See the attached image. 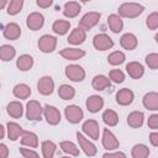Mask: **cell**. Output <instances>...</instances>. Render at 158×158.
Segmentation results:
<instances>
[{
  "label": "cell",
  "instance_id": "obj_1",
  "mask_svg": "<svg viewBox=\"0 0 158 158\" xmlns=\"http://www.w3.org/2000/svg\"><path fill=\"white\" fill-rule=\"evenodd\" d=\"M144 7L141 4L137 2H123L118 6V16L120 17H127V19H135L139 16L143 12Z\"/></svg>",
  "mask_w": 158,
  "mask_h": 158
},
{
  "label": "cell",
  "instance_id": "obj_2",
  "mask_svg": "<svg viewBox=\"0 0 158 158\" xmlns=\"http://www.w3.org/2000/svg\"><path fill=\"white\" fill-rule=\"evenodd\" d=\"M43 115V107L36 100H30L26 105V117L30 121H41Z\"/></svg>",
  "mask_w": 158,
  "mask_h": 158
},
{
  "label": "cell",
  "instance_id": "obj_3",
  "mask_svg": "<svg viewBox=\"0 0 158 158\" xmlns=\"http://www.w3.org/2000/svg\"><path fill=\"white\" fill-rule=\"evenodd\" d=\"M101 17V14L100 12H96V11H90V12H86L81 20L79 21V28H81L83 31H89L90 28H93L94 26L98 25L99 20Z\"/></svg>",
  "mask_w": 158,
  "mask_h": 158
},
{
  "label": "cell",
  "instance_id": "obj_4",
  "mask_svg": "<svg viewBox=\"0 0 158 158\" xmlns=\"http://www.w3.org/2000/svg\"><path fill=\"white\" fill-rule=\"evenodd\" d=\"M64 73H65V77L68 79H70L72 81H75V83H79V81H83L84 78H85V70L81 65H78V64H69L65 67L64 69Z\"/></svg>",
  "mask_w": 158,
  "mask_h": 158
},
{
  "label": "cell",
  "instance_id": "obj_5",
  "mask_svg": "<svg viewBox=\"0 0 158 158\" xmlns=\"http://www.w3.org/2000/svg\"><path fill=\"white\" fill-rule=\"evenodd\" d=\"M93 46L98 51H106L114 47V41L110 36L105 33H99V35H95L93 38Z\"/></svg>",
  "mask_w": 158,
  "mask_h": 158
},
{
  "label": "cell",
  "instance_id": "obj_6",
  "mask_svg": "<svg viewBox=\"0 0 158 158\" xmlns=\"http://www.w3.org/2000/svg\"><path fill=\"white\" fill-rule=\"evenodd\" d=\"M64 115H65V118L68 120V122H70V123H79L83 120L84 112L80 109V106H78V105H69V106L65 107Z\"/></svg>",
  "mask_w": 158,
  "mask_h": 158
},
{
  "label": "cell",
  "instance_id": "obj_7",
  "mask_svg": "<svg viewBox=\"0 0 158 158\" xmlns=\"http://www.w3.org/2000/svg\"><path fill=\"white\" fill-rule=\"evenodd\" d=\"M57 47V38L51 35H43L38 40V48L43 53H52Z\"/></svg>",
  "mask_w": 158,
  "mask_h": 158
},
{
  "label": "cell",
  "instance_id": "obj_8",
  "mask_svg": "<svg viewBox=\"0 0 158 158\" xmlns=\"http://www.w3.org/2000/svg\"><path fill=\"white\" fill-rule=\"evenodd\" d=\"M101 142L105 149L107 151H114L116 148L120 147V142L116 138V136L109 130V128H104L102 131V137H101Z\"/></svg>",
  "mask_w": 158,
  "mask_h": 158
},
{
  "label": "cell",
  "instance_id": "obj_9",
  "mask_svg": "<svg viewBox=\"0 0 158 158\" xmlns=\"http://www.w3.org/2000/svg\"><path fill=\"white\" fill-rule=\"evenodd\" d=\"M77 139H78L79 147L88 157H94L98 153V148L95 147V144L91 141H89L88 138H85L80 132H77Z\"/></svg>",
  "mask_w": 158,
  "mask_h": 158
},
{
  "label": "cell",
  "instance_id": "obj_10",
  "mask_svg": "<svg viewBox=\"0 0 158 158\" xmlns=\"http://www.w3.org/2000/svg\"><path fill=\"white\" fill-rule=\"evenodd\" d=\"M43 116L46 118V121L52 125V126H56L60 122V112L57 107L52 106V105H44L43 107Z\"/></svg>",
  "mask_w": 158,
  "mask_h": 158
},
{
  "label": "cell",
  "instance_id": "obj_11",
  "mask_svg": "<svg viewBox=\"0 0 158 158\" xmlns=\"http://www.w3.org/2000/svg\"><path fill=\"white\" fill-rule=\"evenodd\" d=\"M37 90L41 95H51L54 90V81L51 77L44 75L42 78H40V80L37 81Z\"/></svg>",
  "mask_w": 158,
  "mask_h": 158
},
{
  "label": "cell",
  "instance_id": "obj_12",
  "mask_svg": "<svg viewBox=\"0 0 158 158\" xmlns=\"http://www.w3.org/2000/svg\"><path fill=\"white\" fill-rule=\"evenodd\" d=\"M81 128H83V132L88 137H90L91 139H99V136H100V126H99V123L95 120H93V118L86 120L83 123V127Z\"/></svg>",
  "mask_w": 158,
  "mask_h": 158
},
{
  "label": "cell",
  "instance_id": "obj_13",
  "mask_svg": "<svg viewBox=\"0 0 158 158\" xmlns=\"http://www.w3.org/2000/svg\"><path fill=\"white\" fill-rule=\"evenodd\" d=\"M26 25L30 30L32 31H37L40 28H42V26L44 25V17L41 12H31L27 16L26 20Z\"/></svg>",
  "mask_w": 158,
  "mask_h": 158
},
{
  "label": "cell",
  "instance_id": "obj_14",
  "mask_svg": "<svg viewBox=\"0 0 158 158\" xmlns=\"http://www.w3.org/2000/svg\"><path fill=\"white\" fill-rule=\"evenodd\" d=\"M133 99H135V94L131 89L123 88L116 93V102L121 106H127V105L132 104Z\"/></svg>",
  "mask_w": 158,
  "mask_h": 158
},
{
  "label": "cell",
  "instance_id": "obj_15",
  "mask_svg": "<svg viewBox=\"0 0 158 158\" xmlns=\"http://www.w3.org/2000/svg\"><path fill=\"white\" fill-rule=\"evenodd\" d=\"M85 105H86V109L89 112L95 114V112H99L104 107V99L99 95H91L86 99Z\"/></svg>",
  "mask_w": 158,
  "mask_h": 158
},
{
  "label": "cell",
  "instance_id": "obj_16",
  "mask_svg": "<svg viewBox=\"0 0 158 158\" xmlns=\"http://www.w3.org/2000/svg\"><path fill=\"white\" fill-rule=\"evenodd\" d=\"M126 72L132 79H139L144 74V68L138 62H130L126 64Z\"/></svg>",
  "mask_w": 158,
  "mask_h": 158
},
{
  "label": "cell",
  "instance_id": "obj_17",
  "mask_svg": "<svg viewBox=\"0 0 158 158\" xmlns=\"http://www.w3.org/2000/svg\"><path fill=\"white\" fill-rule=\"evenodd\" d=\"M21 36V28L17 23L15 22H10L5 26L4 28V37L6 40H10V41H15L17 40L19 37Z\"/></svg>",
  "mask_w": 158,
  "mask_h": 158
},
{
  "label": "cell",
  "instance_id": "obj_18",
  "mask_svg": "<svg viewBox=\"0 0 158 158\" xmlns=\"http://www.w3.org/2000/svg\"><path fill=\"white\" fill-rule=\"evenodd\" d=\"M120 44H121L122 48H125V49H127V51H132V49H135V48L137 47L138 41H137V37H136L133 33L127 32V33H125V35L121 36V38H120Z\"/></svg>",
  "mask_w": 158,
  "mask_h": 158
},
{
  "label": "cell",
  "instance_id": "obj_19",
  "mask_svg": "<svg viewBox=\"0 0 158 158\" xmlns=\"http://www.w3.org/2000/svg\"><path fill=\"white\" fill-rule=\"evenodd\" d=\"M20 138H21V144L22 146H27L28 148H36L38 146V137L35 132L23 131Z\"/></svg>",
  "mask_w": 158,
  "mask_h": 158
},
{
  "label": "cell",
  "instance_id": "obj_20",
  "mask_svg": "<svg viewBox=\"0 0 158 158\" xmlns=\"http://www.w3.org/2000/svg\"><path fill=\"white\" fill-rule=\"evenodd\" d=\"M59 54L68 60H78L85 56V52L79 48H64L59 52Z\"/></svg>",
  "mask_w": 158,
  "mask_h": 158
},
{
  "label": "cell",
  "instance_id": "obj_21",
  "mask_svg": "<svg viewBox=\"0 0 158 158\" xmlns=\"http://www.w3.org/2000/svg\"><path fill=\"white\" fill-rule=\"evenodd\" d=\"M143 106L148 110L157 111L158 110V93L149 91L143 96Z\"/></svg>",
  "mask_w": 158,
  "mask_h": 158
},
{
  "label": "cell",
  "instance_id": "obj_22",
  "mask_svg": "<svg viewBox=\"0 0 158 158\" xmlns=\"http://www.w3.org/2000/svg\"><path fill=\"white\" fill-rule=\"evenodd\" d=\"M80 4L77 2V1H68L65 2L64 7H63V15L68 19H73V17H77L80 12Z\"/></svg>",
  "mask_w": 158,
  "mask_h": 158
},
{
  "label": "cell",
  "instance_id": "obj_23",
  "mask_svg": "<svg viewBox=\"0 0 158 158\" xmlns=\"http://www.w3.org/2000/svg\"><path fill=\"white\" fill-rule=\"evenodd\" d=\"M85 40H86V32L83 31V30L79 28V27L74 28V30L70 32L69 37H68V42H69L70 44H74V46L81 44Z\"/></svg>",
  "mask_w": 158,
  "mask_h": 158
},
{
  "label": "cell",
  "instance_id": "obj_24",
  "mask_svg": "<svg viewBox=\"0 0 158 158\" xmlns=\"http://www.w3.org/2000/svg\"><path fill=\"white\" fill-rule=\"evenodd\" d=\"M91 85L95 90H105L107 88H110L111 85V81L110 79L106 77V75H102V74H99V75H95L93 78V81H91Z\"/></svg>",
  "mask_w": 158,
  "mask_h": 158
},
{
  "label": "cell",
  "instance_id": "obj_25",
  "mask_svg": "<svg viewBox=\"0 0 158 158\" xmlns=\"http://www.w3.org/2000/svg\"><path fill=\"white\" fill-rule=\"evenodd\" d=\"M143 120H144V115L142 111H132L128 116H127V123L130 127L132 128H138L143 125Z\"/></svg>",
  "mask_w": 158,
  "mask_h": 158
},
{
  "label": "cell",
  "instance_id": "obj_26",
  "mask_svg": "<svg viewBox=\"0 0 158 158\" xmlns=\"http://www.w3.org/2000/svg\"><path fill=\"white\" fill-rule=\"evenodd\" d=\"M107 25L110 27V30L114 32V33H118L122 31L123 28V22L121 20V17L116 14H111L109 17H107Z\"/></svg>",
  "mask_w": 158,
  "mask_h": 158
},
{
  "label": "cell",
  "instance_id": "obj_27",
  "mask_svg": "<svg viewBox=\"0 0 158 158\" xmlns=\"http://www.w3.org/2000/svg\"><path fill=\"white\" fill-rule=\"evenodd\" d=\"M6 111L11 117L20 118L22 116V114H23V106H22V104L20 101H11V102L7 104Z\"/></svg>",
  "mask_w": 158,
  "mask_h": 158
},
{
  "label": "cell",
  "instance_id": "obj_28",
  "mask_svg": "<svg viewBox=\"0 0 158 158\" xmlns=\"http://www.w3.org/2000/svg\"><path fill=\"white\" fill-rule=\"evenodd\" d=\"M6 130H7V137L10 141H16L19 137H21L23 132L22 127L16 122H7Z\"/></svg>",
  "mask_w": 158,
  "mask_h": 158
},
{
  "label": "cell",
  "instance_id": "obj_29",
  "mask_svg": "<svg viewBox=\"0 0 158 158\" xmlns=\"http://www.w3.org/2000/svg\"><path fill=\"white\" fill-rule=\"evenodd\" d=\"M12 94L15 98L17 99H27L30 98L31 95V89L27 84H23V83H20V84H16L12 89Z\"/></svg>",
  "mask_w": 158,
  "mask_h": 158
},
{
  "label": "cell",
  "instance_id": "obj_30",
  "mask_svg": "<svg viewBox=\"0 0 158 158\" xmlns=\"http://www.w3.org/2000/svg\"><path fill=\"white\" fill-rule=\"evenodd\" d=\"M32 65H33V58L30 54H22L16 60V67L22 72L30 70L32 68Z\"/></svg>",
  "mask_w": 158,
  "mask_h": 158
},
{
  "label": "cell",
  "instance_id": "obj_31",
  "mask_svg": "<svg viewBox=\"0 0 158 158\" xmlns=\"http://www.w3.org/2000/svg\"><path fill=\"white\" fill-rule=\"evenodd\" d=\"M70 28V22L69 21H65V20H56L52 25V30L54 33L59 35V36H63L65 35Z\"/></svg>",
  "mask_w": 158,
  "mask_h": 158
},
{
  "label": "cell",
  "instance_id": "obj_32",
  "mask_svg": "<svg viewBox=\"0 0 158 158\" xmlns=\"http://www.w3.org/2000/svg\"><path fill=\"white\" fill-rule=\"evenodd\" d=\"M131 156H132V158H148L149 148L146 144H142V143L135 144L131 149Z\"/></svg>",
  "mask_w": 158,
  "mask_h": 158
},
{
  "label": "cell",
  "instance_id": "obj_33",
  "mask_svg": "<svg viewBox=\"0 0 158 158\" xmlns=\"http://www.w3.org/2000/svg\"><path fill=\"white\" fill-rule=\"evenodd\" d=\"M16 54V51L10 44H2L0 46V59L2 62H10Z\"/></svg>",
  "mask_w": 158,
  "mask_h": 158
},
{
  "label": "cell",
  "instance_id": "obj_34",
  "mask_svg": "<svg viewBox=\"0 0 158 158\" xmlns=\"http://www.w3.org/2000/svg\"><path fill=\"white\" fill-rule=\"evenodd\" d=\"M102 121H104L107 126L114 127V126H116V125L118 123V116H117V114H116L114 110L107 109V110H105L104 114H102Z\"/></svg>",
  "mask_w": 158,
  "mask_h": 158
},
{
  "label": "cell",
  "instance_id": "obj_35",
  "mask_svg": "<svg viewBox=\"0 0 158 158\" xmlns=\"http://www.w3.org/2000/svg\"><path fill=\"white\" fill-rule=\"evenodd\" d=\"M58 95H59V98L63 99V100H70V99L74 98L75 90H74L73 86H70V85H68V84H63V85H60V86L58 88Z\"/></svg>",
  "mask_w": 158,
  "mask_h": 158
},
{
  "label": "cell",
  "instance_id": "obj_36",
  "mask_svg": "<svg viewBox=\"0 0 158 158\" xmlns=\"http://www.w3.org/2000/svg\"><path fill=\"white\" fill-rule=\"evenodd\" d=\"M59 147L62 148L63 152L68 153L69 156H73V157H78L79 156V147L75 143L70 142V141H63V142H60Z\"/></svg>",
  "mask_w": 158,
  "mask_h": 158
},
{
  "label": "cell",
  "instance_id": "obj_37",
  "mask_svg": "<svg viewBox=\"0 0 158 158\" xmlns=\"http://www.w3.org/2000/svg\"><path fill=\"white\" fill-rule=\"evenodd\" d=\"M41 147H42L43 158H53V156L56 153V149H57V146H56L54 142H52V141H43Z\"/></svg>",
  "mask_w": 158,
  "mask_h": 158
},
{
  "label": "cell",
  "instance_id": "obj_38",
  "mask_svg": "<svg viewBox=\"0 0 158 158\" xmlns=\"http://www.w3.org/2000/svg\"><path fill=\"white\" fill-rule=\"evenodd\" d=\"M125 59H126V56L121 51H115V52L110 53L109 57H107V62L111 65H120L125 62Z\"/></svg>",
  "mask_w": 158,
  "mask_h": 158
},
{
  "label": "cell",
  "instance_id": "obj_39",
  "mask_svg": "<svg viewBox=\"0 0 158 158\" xmlns=\"http://www.w3.org/2000/svg\"><path fill=\"white\" fill-rule=\"evenodd\" d=\"M22 6H23L22 0H11V1H9L7 6H6L7 7V14L9 15H16L21 11Z\"/></svg>",
  "mask_w": 158,
  "mask_h": 158
},
{
  "label": "cell",
  "instance_id": "obj_40",
  "mask_svg": "<svg viewBox=\"0 0 158 158\" xmlns=\"http://www.w3.org/2000/svg\"><path fill=\"white\" fill-rule=\"evenodd\" d=\"M109 79L110 81H114L115 84H121L125 80V74L120 69H112L109 73Z\"/></svg>",
  "mask_w": 158,
  "mask_h": 158
},
{
  "label": "cell",
  "instance_id": "obj_41",
  "mask_svg": "<svg viewBox=\"0 0 158 158\" xmlns=\"http://www.w3.org/2000/svg\"><path fill=\"white\" fill-rule=\"evenodd\" d=\"M146 25L149 30H157L158 28V12L154 11L146 19Z\"/></svg>",
  "mask_w": 158,
  "mask_h": 158
},
{
  "label": "cell",
  "instance_id": "obj_42",
  "mask_svg": "<svg viewBox=\"0 0 158 158\" xmlns=\"http://www.w3.org/2000/svg\"><path fill=\"white\" fill-rule=\"evenodd\" d=\"M146 64L151 69H157L158 68V54L157 53H149L146 57Z\"/></svg>",
  "mask_w": 158,
  "mask_h": 158
},
{
  "label": "cell",
  "instance_id": "obj_43",
  "mask_svg": "<svg viewBox=\"0 0 158 158\" xmlns=\"http://www.w3.org/2000/svg\"><path fill=\"white\" fill-rule=\"evenodd\" d=\"M20 153L22 154L23 158H40L38 153L35 152L33 149L31 148H25V147H21L20 148Z\"/></svg>",
  "mask_w": 158,
  "mask_h": 158
},
{
  "label": "cell",
  "instance_id": "obj_44",
  "mask_svg": "<svg viewBox=\"0 0 158 158\" xmlns=\"http://www.w3.org/2000/svg\"><path fill=\"white\" fill-rule=\"evenodd\" d=\"M148 127L152 128V130H157L158 128V115L157 114H153L148 117Z\"/></svg>",
  "mask_w": 158,
  "mask_h": 158
},
{
  "label": "cell",
  "instance_id": "obj_45",
  "mask_svg": "<svg viewBox=\"0 0 158 158\" xmlns=\"http://www.w3.org/2000/svg\"><path fill=\"white\" fill-rule=\"evenodd\" d=\"M102 158H127L123 152H107L102 154Z\"/></svg>",
  "mask_w": 158,
  "mask_h": 158
},
{
  "label": "cell",
  "instance_id": "obj_46",
  "mask_svg": "<svg viewBox=\"0 0 158 158\" xmlns=\"http://www.w3.org/2000/svg\"><path fill=\"white\" fill-rule=\"evenodd\" d=\"M9 157V148L6 144L0 143V158H7Z\"/></svg>",
  "mask_w": 158,
  "mask_h": 158
},
{
  "label": "cell",
  "instance_id": "obj_47",
  "mask_svg": "<svg viewBox=\"0 0 158 158\" xmlns=\"http://www.w3.org/2000/svg\"><path fill=\"white\" fill-rule=\"evenodd\" d=\"M52 0H37L36 1V4H37V6H40V7H42V9H47V7H49L51 5H52Z\"/></svg>",
  "mask_w": 158,
  "mask_h": 158
},
{
  "label": "cell",
  "instance_id": "obj_48",
  "mask_svg": "<svg viewBox=\"0 0 158 158\" xmlns=\"http://www.w3.org/2000/svg\"><path fill=\"white\" fill-rule=\"evenodd\" d=\"M149 141L153 147H158V132H152L149 135Z\"/></svg>",
  "mask_w": 158,
  "mask_h": 158
},
{
  "label": "cell",
  "instance_id": "obj_49",
  "mask_svg": "<svg viewBox=\"0 0 158 158\" xmlns=\"http://www.w3.org/2000/svg\"><path fill=\"white\" fill-rule=\"evenodd\" d=\"M5 137V128L2 125H0V139H2Z\"/></svg>",
  "mask_w": 158,
  "mask_h": 158
},
{
  "label": "cell",
  "instance_id": "obj_50",
  "mask_svg": "<svg viewBox=\"0 0 158 158\" xmlns=\"http://www.w3.org/2000/svg\"><path fill=\"white\" fill-rule=\"evenodd\" d=\"M7 4H9V1H7V0H0V10H1V9H4L5 6H7Z\"/></svg>",
  "mask_w": 158,
  "mask_h": 158
},
{
  "label": "cell",
  "instance_id": "obj_51",
  "mask_svg": "<svg viewBox=\"0 0 158 158\" xmlns=\"http://www.w3.org/2000/svg\"><path fill=\"white\" fill-rule=\"evenodd\" d=\"M60 158H70V157H60Z\"/></svg>",
  "mask_w": 158,
  "mask_h": 158
}]
</instances>
